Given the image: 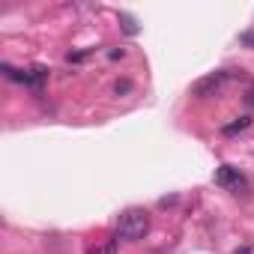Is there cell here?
<instances>
[{
  "label": "cell",
  "mask_w": 254,
  "mask_h": 254,
  "mask_svg": "<svg viewBox=\"0 0 254 254\" xmlns=\"http://www.w3.org/2000/svg\"><path fill=\"white\" fill-rule=\"evenodd\" d=\"M117 233L123 239H129V242H138L150 233V212L141 209V206H129V209H123L120 218H117Z\"/></svg>",
  "instance_id": "obj_1"
},
{
  "label": "cell",
  "mask_w": 254,
  "mask_h": 254,
  "mask_svg": "<svg viewBox=\"0 0 254 254\" xmlns=\"http://www.w3.org/2000/svg\"><path fill=\"white\" fill-rule=\"evenodd\" d=\"M227 78H230V72L227 69H218V72H209L206 78H200V81H194V87H191V96H197V99H206V96H215L224 84H227Z\"/></svg>",
  "instance_id": "obj_2"
},
{
  "label": "cell",
  "mask_w": 254,
  "mask_h": 254,
  "mask_svg": "<svg viewBox=\"0 0 254 254\" xmlns=\"http://www.w3.org/2000/svg\"><path fill=\"white\" fill-rule=\"evenodd\" d=\"M215 186H221V189H230V191H239V189L245 186V177H242L236 168H230V165H221V168L215 171Z\"/></svg>",
  "instance_id": "obj_3"
},
{
  "label": "cell",
  "mask_w": 254,
  "mask_h": 254,
  "mask_svg": "<svg viewBox=\"0 0 254 254\" xmlns=\"http://www.w3.org/2000/svg\"><path fill=\"white\" fill-rule=\"evenodd\" d=\"M87 254H117V239H105L99 245H87Z\"/></svg>",
  "instance_id": "obj_4"
},
{
  "label": "cell",
  "mask_w": 254,
  "mask_h": 254,
  "mask_svg": "<svg viewBox=\"0 0 254 254\" xmlns=\"http://www.w3.org/2000/svg\"><path fill=\"white\" fill-rule=\"evenodd\" d=\"M251 126V117H239L236 123H230V126H224V135H236V132H245Z\"/></svg>",
  "instance_id": "obj_5"
},
{
  "label": "cell",
  "mask_w": 254,
  "mask_h": 254,
  "mask_svg": "<svg viewBox=\"0 0 254 254\" xmlns=\"http://www.w3.org/2000/svg\"><path fill=\"white\" fill-rule=\"evenodd\" d=\"M120 21H123V27H126V33H129V36H135V33H138V24H135V18H132V15H126V12H123V15H120Z\"/></svg>",
  "instance_id": "obj_6"
},
{
  "label": "cell",
  "mask_w": 254,
  "mask_h": 254,
  "mask_svg": "<svg viewBox=\"0 0 254 254\" xmlns=\"http://www.w3.org/2000/svg\"><path fill=\"white\" fill-rule=\"evenodd\" d=\"M239 42H242L245 48H254V30H245V33L239 36Z\"/></svg>",
  "instance_id": "obj_7"
},
{
  "label": "cell",
  "mask_w": 254,
  "mask_h": 254,
  "mask_svg": "<svg viewBox=\"0 0 254 254\" xmlns=\"http://www.w3.org/2000/svg\"><path fill=\"white\" fill-rule=\"evenodd\" d=\"M129 90H132L129 81H117V93H129Z\"/></svg>",
  "instance_id": "obj_8"
}]
</instances>
